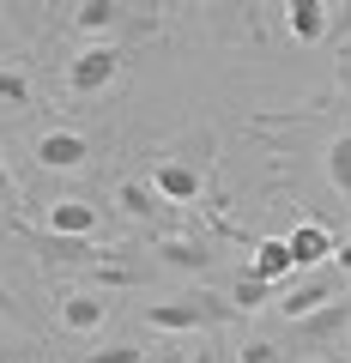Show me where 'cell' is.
I'll list each match as a JSON object with an SVG mask.
<instances>
[{
    "instance_id": "cell-1",
    "label": "cell",
    "mask_w": 351,
    "mask_h": 363,
    "mask_svg": "<svg viewBox=\"0 0 351 363\" xmlns=\"http://www.w3.org/2000/svg\"><path fill=\"white\" fill-rule=\"evenodd\" d=\"M236 303H218V297H176V303H145V327L157 333H200V327H218L230 321Z\"/></svg>"
},
{
    "instance_id": "cell-2",
    "label": "cell",
    "mask_w": 351,
    "mask_h": 363,
    "mask_svg": "<svg viewBox=\"0 0 351 363\" xmlns=\"http://www.w3.org/2000/svg\"><path fill=\"white\" fill-rule=\"evenodd\" d=\"M327 303H339V272H315L303 285H279L273 291V309L285 315V321H303V315L327 309Z\"/></svg>"
},
{
    "instance_id": "cell-3",
    "label": "cell",
    "mask_w": 351,
    "mask_h": 363,
    "mask_svg": "<svg viewBox=\"0 0 351 363\" xmlns=\"http://www.w3.org/2000/svg\"><path fill=\"white\" fill-rule=\"evenodd\" d=\"M116 73H121V55L97 43V49H85L73 67H67V91H73V97H97V91L116 85Z\"/></svg>"
},
{
    "instance_id": "cell-4",
    "label": "cell",
    "mask_w": 351,
    "mask_h": 363,
    "mask_svg": "<svg viewBox=\"0 0 351 363\" xmlns=\"http://www.w3.org/2000/svg\"><path fill=\"white\" fill-rule=\"evenodd\" d=\"M37 164L43 169H85V164H91V140L73 133V128H55V133L37 140Z\"/></svg>"
},
{
    "instance_id": "cell-5",
    "label": "cell",
    "mask_w": 351,
    "mask_h": 363,
    "mask_svg": "<svg viewBox=\"0 0 351 363\" xmlns=\"http://www.w3.org/2000/svg\"><path fill=\"white\" fill-rule=\"evenodd\" d=\"M200 169L194 164H176V157H164V164H152V194L169 200V206H188V200H200Z\"/></svg>"
},
{
    "instance_id": "cell-6",
    "label": "cell",
    "mask_w": 351,
    "mask_h": 363,
    "mask_svg": "<svg viewBox=\"0 0 351 363\" xmlns=\"http://www.w3.org/2000/svg\"><path fill=\"white\" fill-rule=\"evenodd\" d=\"M333 6H321V0H291L285 6V30L297 43H327V30H333Z\"/></svg>"
},
{
    "instance_id": "cell-7",
    "label": "cell",
    "mask_w": 351,
    "mask_h": 363,
    "mask_svg": "<svg viewBox=\"0 0 351 363\" xmlns=\"http://www.w3.org/2000/svg\"><path fill=\"white\" fill-rule=\"evenodd\" d=\"M91 230H97V206L91 200L67 194V200L49 206V236H91Z\"/></svg>"
},
{
    "instance_id": "cell-8",
    "label": "cell",
    "mask_w": 351,
    "mask_h": 363,
    "mask_svg": "<svg viewBox=\"0 0 351 363\" xmlns=\"http://www.w3.org/2000/svg\"><path fill=\"white\" fill-rule=\"evenodd\" d=\"M61 321L73 327V333H97V327L109 321V303L97 297V291H73V297H61Z\"/></svg>"
},
{
    "instance_id": "cell-9",
    "label": "cell",
    "mask_w": 351,
    "mask_h": 363,
    "mask_svg": "<svg viewBox=\"0 0 351 363\" xmlns=\"http://www.w3.org/2000/svg\"><path fill=\"white\" fill-rule=\"evenodd\" d=\"M248 272H255V279H267V285H285V279H291V242H285V236H267V242H255Z\"/></svg>"
},
{
    "instance_id": "cell-10",
    "label": "cell",
    "mask_w": 351,
    "mask_h": 363,
    "mask_svg": "<svg viewBox=\"0 0 351 363\" xmlns=\"http://www.w3.org/2000/svg\"><path fill=\"white\" fill-rule=\"evenodd\" d=\"M152 255L164 260V267H182V272H206V267H212V248L194 242V236H164Z\"/></svg>"
},
{
    "instance_id": "cell-11",
    "label": "cell",
    "mask_w": 351,
    "mask_h": 363,
    "mask_svg": "<svg viewBox=\"0 0 351 363\" xmlns=\"http://www.w3.org/2000/svg\"><path fill=\"white\" fill-rule=\"evenodd\" d=\"M285 242H291V267H321V260L333 255V236H327L321 224H297Z\"/></svg>"
},
{
    "instance_id": "cell-12",
    "label": "cell",
    "mask_w": 351,
    "mask_h": 363,
    "mask_svg": "<svg viewBox=\"0 0 351 363\" xmlns=\"http://www.w3.org/2000/svg\"><path fill=\"white\" fill-rule=\"evenodd\" d=\"M25 242H37L55 260H97L104 248H91V236H49V230H25Z\"/></svg>"
},
{
    "instance_id": "cell-13",
    "label": "cell",
    "mask_w": 351,
    "mask_h": 363,
    "mask_svg": "<svg viewBox=\"0 0 351 363\" xmlns=\"http://www.w3.org/2000/svg\"><path fill=\"white\" fill-rule=\"evenodd\" d=\"M230 303H236V315L273 309V285H267V279H255V272H243V279H236V291H230Z\"/></svg>"
},
{
    "instance_id": "cell-14",
    "label": "cell",
    "mask_w": 351,
    "mask_h": 363,
    "mask_svg": "<svg viewBox=\"0 0 351 363\" xmlns=\"http://www.w3.org/2000/svg\"><path fill=\"white\" fill-rule=\"evenodd\" d=\"M327 182L351 200V133H333V145H327Z\"/></svg>"
},
{
    "instance_id": "cell-15",
    "label": "cell",
    "mask_w": 351,
    "mask_h": 363,
    "mask_svg": "<svg viewBox=\"0 0 351 363\" xmlns=\"http://www.w3.org/2000/svg\"><path fill=\"white\" fill-rule=\"evenodd\" d=\"M116 13H121L116 0H85V6L73 13V25L85 30V37H97V30H109V25H116Z\"/></svg>"
},
{
    "instance_id": "cell-16",
    "label": "cell",
    "mask_w": 351,
    "mask_h": 363,
    "mask_svg": "<svg viewBox=\"0 0 351 363\" xmlns=\"http://www.w3.org/2000/svg\"><path fill=\"white\" fill-rule=\"evenodd\" d=\"M116 200L133 212V218H140V212H157V206H152V188H140V182H121V188H116Z\"/></svg>"
},
{
    "instance_id": "cell-17",
    "label": "cell",
    "mask_w": 351,
    "mask_h": 363,
    "mask_svg": "<svg viewBox=\"0 0 351 363\" xmlns=\"http://www.w3.org/2000/svg\"><path fill=\"white\" fill-rule=\"evenodd\" d=\"M0 97L13 109H30V79L25 73H0Z\"/></svg>"
},
{
    "instance_id": "cell-18",
    "label": "cell",
    "mask_w": 351,
    "mask_h": 363,
    "mask_svg": "<svg viewBox=\"0 0 351 363\" xmlns=\"http://www.w3.org/2000/svg\"><path fill=\"white\" fill-rule=\"evenodd\" d=\"M91 363H145V351L140 345H97Z\"/></svg>"
},
{
    "instance_id": "cell-19",
    "label": "cell",
    "mask_w": 351,
    "mask_h": 363,
    "mask_svg": "<svg viewBox=\"0 0 351 363\" xmlns=\"http://www.w3.org/2000/svg\"><path fill=\"white\" fill-rule=\"evenodd\" d=\"M243 363H279V351L267 345V339H248V345H243Z\"/></svg>"
},
{
    "instance_id": "cell-20",
    "label": "cell",
    "mask_w": 351,
    "mask_h": 363,
    "mask_svg": "<svg viewBox=\"0 0 351 363\" xmlns=\"http://www.w3.org/2000/svg\"><path fill=\"white\" fill-rule=\"evenodd\" d=\"M351 37V6H339V18H333V30H327V43H345Z\"/></svg>"
},
{
    "instance_id": "cell-21",
    "label": "cell",
    "mask_w": 351,
    "mask_h": 363,
    "mask_svg": "<svg viewBox=\"0 0 351 363\" xmlns=\"http://www.w3.org/2000/svg\"><path fill=\"white\" fill-rule=\"evenodd\" d=\"M333 272H339V279H351V236L333 248Z\"/></svg>"
},
{
    "instance_id": "cell-22",
    "label": "cell",
    "mask_w": 351,
    "mask_h": 363,
    "mask_svg": "<svg viewBox=\"0 0 351 363\" xmlns=\"http://www.w3.org/2000/svg\"><path fill=\"white\" fill-rule=\"evenodd\" d=\"M0 200H18V182H13V169H6V157H0Z\"/></svg>"
},
{
    "instance_id": "cell-23",
    "label": "cell",
    "mask_w": 351,
    "mask_h": 363,
    "mask_svg": "<svg viewBox=\"0 0 351 363\" xmlns=\"http://www.w3.org/2000/svg\"><path fill=\"white\" fill-rule=\"evenodd\" d=\"M0 309H13V291H6V285H0Z\"/></svg>"
},
{
    "instance_id": "cell-24",
    "label": "cell",
    "mask_w": 351,
    "mask_h": 363,
    "mask_svg": "<svg viewBox=\"0 0 351 363\" xmlns=\"http://www.w3.org/2000/svg\"><path fill=\"white\" fill-rule=\"evenodd\" d=\"M182 357H188V351H169V357H164V363H182Z\"/></svg>"
},
{
    "instance_id": "cell-25",
    "label": "cell",
    "mask_w": 351,
    "mask_h": 363,
    "mask_svg": "<svg viewBox=\"0 0 351 363\" xmlns=\"http://www.w3.org/2000/svg\"><path fill=\"white\" fill-rule=\"evenodd\" d=\"M194 363H212V351H194Z\"/></svg>"
}]
</instances>
